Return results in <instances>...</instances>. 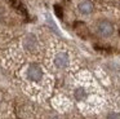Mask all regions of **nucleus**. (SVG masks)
Segmentation results:
<instances>
[{
  "mask_svg": "<svg viewBox=\"0 0 120 119\" xmlns=\"http://www.w3.org/2000/svg\"><path fill=\"white\" fill-rule=\"evenodd\" d=\"M23 45H25V48H26V49H29V51H32V49L35 48V45H36V38H35L32 34L27 35L26 38H25Z\"/></svg>",
  "mask_w": 120,
  "mask_h": 119,
  "instance_id": "obj_5",
  "label": "nucleus"
},
{
  "mask_svg": "<svg viewBox=\"0 0 120 119\" xmlns=\"http://www.w3.org/2000/svg\"><path fill=\"white\" fill-rule=\"evenodd\" d=\"M78 8L80 10V13H83V14H90L93 12V3L90 0H83V1L79 3Z\"/></svg>",
  "mask_w": 120,
  "mask_h": 119,
  "instance_id": "obj_4",
  "label": "nucleus"
},
{
  "mask_svg": "<svg viewBox=\"0 0 120 119\" xmlns=\"http://www.w3.org/2000/svg\"><path fill=\"white\" fill-rule=\"evenodd\" d=\"M26 74H27L29 80H31V82H39V80H41V78H43V70H41V67H40L39 65L32 63V65L29 66Z\"/></svg>",
  "mask_w": 120,
  "mask_h": 119,
  "instance_id": "obj_1",
  "label": "nucleus"
},
{
  "mask_svg": "<svg viewBox=\"0 0 120 119\" xmlns=\"http://www.w3.org/2000/svg\"><path fill=\"white\" fill-rule=\"evenodd\" d=\"M75 97H76V100H83V98H85L86 97V92H85V89H84L83 87H79V88H76L75 89Z\"/></svg>",
  "mask_w": 120,
  "mask_h": 119,
  "instance_id": "obj_6",
  "label": "nucleus"
},
{
  "mask_svg": "<svg viewBox=\"0 0 120 119\" xmlns=\"http://www.w3.org/2000/svg\"><path fill=\"white\" fill-rule=\"evenodd\" d=\"M54 10H56V14L58 16V17H62V12H61V7L60 5H54Z\"/></svg>",
  "mask_w": 120,
  "mask_h": 119,
  "instance_id": "obj_7",
  "label": "nucleus"
},
{
  "mask_svg": "<svg viewBox=\"0 0 120 119\" xmlns=\"http://www.w3.org/2000/svg\"><path fill=\"white\" fill-rule=\"evenodd\" d=\"M97 32L101 36L107 38V36L112 35V32H114V26L109 21H99L97 23Z\"/></svg>",
  "mask_w": 120,
  "mask_h": 119,
  "instance_id": "obj_2",
  "label": "nucleus"
},
{
  "mask_svg": "<svg viewBox=\"0 0 120 119\" xmlns=\"http://www.w3.org/2000/svg\"><path fill=\"white\" fill-rule=\"evenodd\" d=\"M68 62H70V60H68V54L65 53V52H61V53H58L57 56L54 57V65L57 67H60V69L66 67L68 65Z\"/></svg>",
  "mask_w": 120,
  "mask_h": 119,
  "instance_id": "obj_3",
  "label": "nucleus"
}]
</instances>
